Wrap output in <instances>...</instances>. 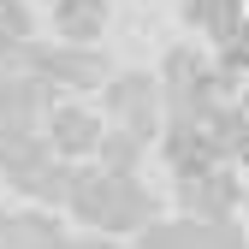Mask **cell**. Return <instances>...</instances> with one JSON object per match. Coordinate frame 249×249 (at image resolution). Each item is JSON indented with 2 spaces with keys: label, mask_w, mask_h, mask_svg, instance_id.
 Returning <instances> with one entry per match:
<instances>
[{
  "label": "cell",
  "mask_w": 249,
  "mask_h": 249,
  "mask_svg": "<svg viewBox=\"0 0 249 249\" xmlns=\"http://www.w3.org/2000/svg\"><path fill=\"white\" fill-rule=\"evenodd\" d=\"M131 249H202V226L196 220H154L142 237H131Z\"/></svg>",
  "instance_id": "8"
},
{
  "label": "cell",
  "mask_w": 249,
  "mask_h": 249,
  "mask_svg": "<svg viewBox=\"0 0 249 249\" xmlns=\"http://www.w3.org/2000/svg\"><path fill=\"white\" fill-rule=\"evenodd\" d=\"M42 30L59 48H101L113 30V0H53L42 12Z\"/></svg>",
  "instance_id": "5"
},
{
  "label": "cell",
  "mask_w": 249,
  "mask_h": 249,
  "mask_svg": "<svg viewBox=\"0 0 249 249\" xmlns=\"http://www.w3.org/2000/svg\"><path fill=\"white\" fill-rule=\"evenodd\" d=\"M148 154H154V142H142V137H131V131H113V124H107L95 166H101V172H142V166H148Z\"/></svg>",
  "instance_id": "7"
},
{
  "label": "cell",
  "mask_w": 249,
  "mask_h": 249,
  "mask_svg": "<svg viewBox=\"0 0 249 249\" xmlns=\"http://www.w3.org/2000/svg\"><path fill=\"white\" fill-rule=\"evenodd\" d=\"M42 137H48V148L59 154V160L83 166V160H95V154H101L107 113H101L95 101H53L48 119H42Z\"/></svg>",
  "instance_id": "3"
},
{
  "label": "cell",
  "mask_w": 249,
  "mask_h": 249,
  "mask_svg": "<svg viewBox=\"0 0 249 249\" xmlns=\"http://www.w3.org/2000/svg\"><path fill=\"white\" fill-rule=\"evenodd\" d=\"M95 107L107 113L113 131H131L142 142H160V131H166V89L154 77V66H113Z\"/></svg>",
  "instance_id": "2"
},
{
  "label": "cell",
  "mask_w": 249,
  "mask_h": 249,
  "mask_svg": "<svg viewBox=\"0 0 249 249\" xmlns=\"http://www.w3.org/2000/svg\"><path fill=\"white\" fill-rule=\"evenodd\" d=\"M66 208H71V220L83 231L119 237V243L142 237L160 220V196H154V184L142 172H101V166H83V178H77V190H71Z\"/></svg>",
  "instance_id": "1"
},
{
  "label": "cell",
  "mask_w": 249,
  "mask_h": 249,
  "mask_svg": "<svg viewBox=\"0 0 249 249\" xmlns=\"http://www.w3.org/2000/svg\"><path fill=\"white\" fill-rule=\"evenodd\" d=\"M178 18H184V36H196L208 48H226L249 18V0H178Z\"/></svg>",
  "instance_id": "6"
},
{
  "label": "cell",
  "mask_w": 249,
  "mask_h": 249,
  "mask_svg": "<svg viewBox=\"0 0 249 249\" xmlns=\"http://www.w3.org/2000/svg\"><path fill=\"white\" fill-rule=\"evenodd\" d=\"M172 202H178L184 220H196V226H226V220L243 213V184H237L231 166H213V172H202V178L172 184Z\"/></svg>",
  "instance_id": "4"
}]
</instances>
